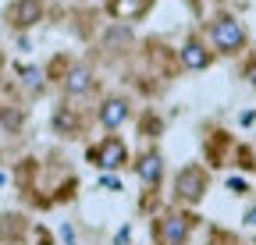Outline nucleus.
<instances>
[{
    "label": "nucleus",
    "instance_id": "f257e3e1",
    "mask_svg": "<svg viewBox=\"0 0 256 245\" xmlns=\"http://www.w3.org/2000/svg\"><path fill=\"white\" fill-rule=\"evenodd\" d=\"M210 39H214V46L220 50V53H238L242 46H246V28H242V21L238 18H217L214 25H210Z\"/></svg>",
    "mask_w": 256,
    "mask_h": 245
},
{
    "label": "nucleus",
    "instance_id": "f03ea898",
    "mask_svg": "<svg viewBox=\"0 0 256 245\" xmlns=\"http://www.w3.org/2000/svg\"><path fill=\"white\" fill-rule=\"evenodd\" d=\"M89 160L104 171H114V167H124L128 164V146L121 139H104L96 149H89Z\"/></svg>",
    "mask_w": 256,
    "mask_h": 245
},
{
    "label": "nucleus",
    "instance_id": "7ed1b4c3",
    "mask_svg": "<svg viewBox=\"0 0 256 245\" xmlns=\"http://www.w3.org/2000/svg\"><path fill=\"white\" fill-rule=\"evenodd\" d=\"M203 192H206V174H203V167H185V171L178 174V181H174V196H178L182 203H200Z\"/></svg>",
    "mask_w": 256,
    "mask_h": 245
},
{
    "label": "nucleus",
    "instance_id": "20e7f679",
    "mask_svg": "<svg viewBox=\"0 0 256 245\" xmlns=\"http://www.w3.org/2000/svg\"><path fill=\"white\" fill-rule=\"evenodd\" d=\"M136 174H139V181H142L146 189H156V185H160V174H164V160H160V153H156V149L142 153V157L136 160Z\"/></svg>",
    "mask_w": 256,
    "mask_h": 245
},
{
    "label": "nucleus",
    "instance_id": "39448f33",
    "mask_svg": "<svg viewBox=\"0 0 256 245\" xmlns=\"http://www.w3.org/2000/svg\"><path fill=\"white\" fill-rule=\"evenodd\" d=\"M92 85H96V78H92L89 64H72L68 75H64V93H68V96H82V93H89Z\"/></svg>",
    "mask_w": 256,
    "mask_h": 245
},
{
    "label": "nucleus",
    "instance_id": "423d86ee",
    "mask_svg": "<svg viewBox=\"0 0 256 245\" xmlns=\"http://www.w3.org/2000/svg\"><path fill=\"white\" fill-rule=\"evenodd\" d=\"M8 18L18 25V28H28L43 18V0H18V4L8 11Z\"/></svg>",
    "mask_w": 256,
    "mask_h": 245
},
{
    "label": "nucleus",
    "instance_id": "0eeeda50",
    "mask_svg": "<svg viewBox=\"0 0 256 245\" xmlns=\"http://www.w3.org/2000/svg\"><path fill=\"white\" fill-rule=\"evenodd\" d=\"M182 64H185L188 71H203V68H210V50H206L200 39H188V43L182 46Z\"/></svg>",
    "mask_w": 256,
    "mask_h": 245
},
{
    "label": "nucleus",
    "instance_id": "6e6552de",
    "mask_svg": "<svg viewBox=\"0 0 256 245\" xmlns=\"http://www.w3.org/2000/svg\"><path fill=\"white\" fill-rule=\"evenodd\" d=\"M124 117H128V100H121V96L104 100V107H100V125H104V128L124 125Z\"/></svg>",
    "mask_w": 256,
    "mask_h": 245
},
{
    "label": "nucleus",
    "instance_id": "1a4fd4ad",
    "mask_svg": "<svg viewBox=\"0 0 256 245\" xmlns=\"http://www.w3.org/2000/svg\"><path fill=\"white\" fill-rule=\"evenodd\" d=\"M188 238V221L185 217H164L160 221V242L164 245H182Z\"/></svg>",
    "mask_w": 256,
    "mask_h": 245
},
{
    "label": "nucleus",
    "instance_id": "9d476101",
    "mask_svg": "<svg viewBox=\"0 0 256 245\" xmlns=\"http://www.w3.org/2000/svg\"><path fill=\"white\" fill-rule=\"evenodd\" d=\"M146 4H150V0H118V4H114V11L118 14H139V11H146Z\"/></svg>",
    "mask_w": 256,
    "mask_h": 245
},
{
    "label": "nucleus",
    "instance_id": "9b49d317",
    "mask_svg": "<svg viewBox=\"0 0 256 245\" xmlns=\"http://www.w3.org/2000/svg\"><path fill=\"white\" fill-rule=\"evenodd\" d=\"M25 82H28V89H40L43 82H40V71H32V68H25Z\"/></svg>",
    "mask_w": 256,
    "mask_h": 245
},
{
    "label": "nucleus",
    "instance_id": "f8f14e48",
    "mask_svg": "<svg viewBox=\"0 0 256 245\" xmlns=\"http://www.w3.org/2000/svg\"><path fill=\"white\" fill-rule=\"evenodd\" d=\"M246 78H249V82H252V89H256V60H252V64L246 68Z\"/></svg>",
    "mask_w": 256,
    "mask_h": 245
},
{
    "label": "nucleus",
    "instance_id": "ddd939ff",
    "mask_svg": "<svg viewBox=\"0 0 256 245\" xmlns=\"http://www.w3.org/2000/svg\"><path fill=\"white\" fill-rule=\"evenodd\" d=\"M249 224H256V210H249Z\"/></svg>",
    "mask_w": 256,
    "mask_h": 245
},
{
    "label": "nucleus",
    "instance_id": "4468645a",
    "mask_svg": "<svg viewBox=\"0 0 256 245\" xmlns=\"http://www.w3.org/2000/svg\"><path fill=\"white\" fill-rule=\"evenodd\" d=\"M0 185H4V174H0Z\"/></svg>",
    "mask_w": 256,
    "mask_h": 245
},
{
    "label": "nucleus",
    "instance_id": "2eb2a0df",
    "mask_svg": "<svg viewBox=\"0 0 256 245\" xmlns=\"http://www.w3.org/2000/svg\"><path fill=\"white\" fill-rule=\"evenodd\" d=\"M43 245H50V242H43Z\"/></svg>",
    "mask_w": 256,
    "mask_h": 245
}]
</instances>
